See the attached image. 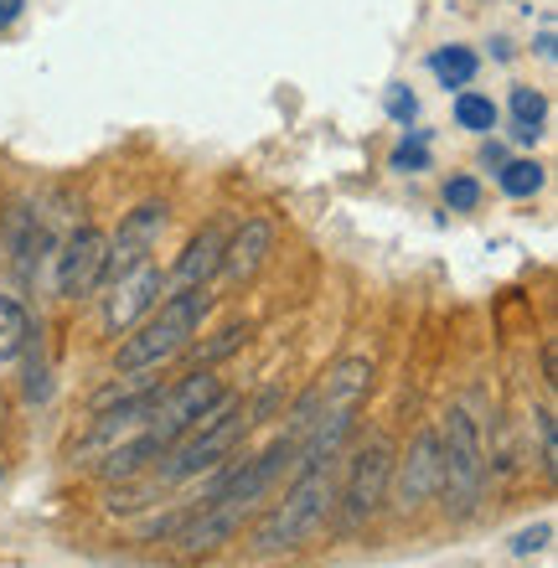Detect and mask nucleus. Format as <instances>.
<instances>
[{"label": "nucleus", "instance_id": "f3484780", "mask_svg": "<svg viewBox=\"0 0 558 568\" xmlns=\"http://www.w3.org/2000/svg\"><path fill=\"white\" fill-rule=\"evenodd\" d=\"M544 186V165L538 161H507L501 165V192L507 196H532Z\"/></svg>", "mask_w": 558, "mask_h": 568}, {"label": "nucleus", "instance_id": "ddd939ff", "mask_svg": "<svg viewBox=\"0 0 558 568\" xmlns=\"http://www.w3.org/2000/svg\"><path fill=\"white\" fill-rule=\"evenodd\" d=\"M31 336H37V326H31V315L21 300L0 295V362H16L21 352L31 346Z\"/></svg>", "mask_w": 558, "mask_h": 568}, {"label": "nucleus", "instance_id": "f03ea898", "mask_svg": "<svg viewBox=\"0 0 558 568\" xmlns=\"http://www.w3.org/2000/svg\"><path fill=\"white\" fill-rule=\"evenodd\" d=\"M207 311H212L207 284H196V290H176V295H171L166 305H161V311H155L151 321H145V326L120 346L114 367H120L124 377H140V373H151V367H161V362H171L196 336V326L207 321Z\"/></svg>", "mask_w": 558, "mask_h": 568}, {"label": "nucleus", "instance_id": "5701e85b", "mask_svg": "<svg viewBox=\"0 0 558 568\" xmlns=\"http://www.w3.org/2000/svg\"><path fill=\"white\" fill-rule=\"evenodd\" d=\"M16 16H21V0H0V31L11 27Z\"/></svg>", "mask_w": 558, "mask_h": 568}, {"label": "nucleus", "instance_id": "dca6fc26", "mask_svg": "<svg viewBox=\"0 0 558 568\" xmlns=\"http://www.w3.org/2000/svg\"><path fill=\"white\" fill-rule=\"evenodd\" d=\"M455 124L470 130V135H491V130H497V104H491L486 93H460V99H455Z\"/></svg>", "mask_w": 558, "mask_h": 568}, {"label": "nucleus", "instance_id": "423d86ee", "mask_svg": "<svg viewBox=\"0 0 558 568\" xmlns=\"http://www.w3.org/2000/svg\"><path fill=\"white\" fill-rule=\"evenodd\" d=\"M388 476H393V449L388 439H367L347 465V491H342V523L363 527L367 517H377L383 496H388Z\"/></svg>", "mask_w": 558, "mask_h": 568}, {"label": "nucleus", "instance_id": "a211bd4d", "mask_svg": "<svg viewBox=\"0 0 558 568\" xmlns=\"http://www.w3.org/2000/svg\"><path fill=\"white\" fill-rule=\"evenodd\" d=\"M243 342H248V326H227V331H217V342H207L202 352H196V367H212V362H223L227 352H239Z\"/></svg>", "mask_w": 558, "mask_h": 568}, {"label": "nucleus", "instance_id": "9b49d317", "mask_svg": "<svg viewBox=\"0 0 558 568\" xmlns=\"http://www.w3.org/2000/svg\"><path fill=\"white\" fill-rule=\"evenodd\" d=\"M270 248H274V227L264 223V217H248V223L239 227V239L223 243V264H217V274H223L227 284H248L258 270H264Z\"/></svg>", "mask_w": 558, "mask_h": 568}, {"label": "nucleus", "instance_id": "9d476101", "mask_svg": "<svg viewBox=\"0 0 558 568\" xmlns=\"http://www.w3.org/2000/svg\"><path fill=\"white\" fill-rule=\"evenodd\" d=\"M166 274L155 270L151 258L145 264H135L130 274H120V280L109 284V295H104V331L109 336H124V331L135 326L140 315L151 311L155 300H161V290H166Z\"/></svg>", "mask_w": 558, "mask_h": 568}, {"label": "nucleus", "instance_id": "f257e3e1", "mask_svg": "<svg viewBox=\"0 0 558 568\" xmlns=\"http://www.w3.org/2000/svg\"><path fill=\"white\" fill-rule=\"evenodd\" d=\"M336 507V480H332V460H301V476L285 491L280 507H270L254 527V554H290L305 538H316L321 523Z\"/></svg>", "mask_w": 558, "mask_h": 568}, {"label": "nucleus", "instance_id": "7ed1b4c3", "mask_svg": "<svg viewBox=\"0 0 558 568\" xmlns=\"http://www.w3.org/2000/svg\"><path fill=\"white\" fill-rule=\"evenodd\" d=\"M373 393V362L367 357H347L336 362L332 373L316 383V419H311V434L301 445V460H332L342 439L357 424V408Z\"/></svg>", "mask_w": 558, "mask_h": 568}, {"label": "nucleus", "instance_id": "0eeeda50", "mask_svg": "<svg viewBox=\"0 0 558 568\" xmlns=\"http://www.w3.org/2000/svg\"><path fill=\"white\" fill-rule=\"evenodd\" d=\"M161 233H166V202H140L135 212H124L120 233H114L104 248V284H114L120 274L145 264L151 248L161 243Z\"/></svg>", "mask_w": 558, "mask_h": 568}, {"label": "nucleus", "instance_id": "2eb2a0df", "mask_svg": "<svg viewBox=\"0 0 558 568\" xmlns=\"http://www.w3.org/2000/svg\"><path fill=\"white\" fill-rule=\"evenodd\" d=\"M429 73H435L445 89H466L470 78H476V52H470V47H439L435 58H429Z\"/></svg>", "mask_w": 558, "mask_h": 568}, {"label": "nucleus", "instance_id": "6e6552de", "mask_svg": "<svg viewBox=\"0 0 558 568\" xmlns=\"http://www.w3.org/2000/svg\"><path fill=\"white\" fill-rule=\"evenodd\" d=\"M388 480H393V507L404 511V517H414L424 501H435V491H439V434L424 429L419 439L404 449V460H398V470H393Z\"/></svg>", "mask_w": 558, "mask_h": 568}, {"label": "nucleus", "instance_id": "1a4fd4ad", "mask_svg": "<svg viewBox=\"0 0 558 568\" xmlns=\"http://www.w3.org/2000/svg\"><path fill=\"white\" fill-rule=\"evenodd\" d=\"M104 248L109 239L99 227H73L58 254V295L62 300H89L104 284Z\"/></svg>", "mask_w": 558, "mask_h": 568}, {"label": "nucleus", "instance_id": "f8f14e48", "mask_svg": "<svg viewBox=\"0 0 558 568\" xmlns=\"http://www.w3.org/2000/svg\"><path fill=\"white\" fill-rule=\"evenodd\" d=\"M217 264H223V233L217 227H202L192 243H186L182 264H176V290H196V284H207L212 274H217Z\"/></svg>", "mask_w": 558, "mask_h": 568}, {"label": "nucleus", "instance_id": "6ab92c4d", "mask_svg": "<svg viewBox=\"0 0 558 568\" xmlns=\"http://www.w3.org/2000/svg\"><path fill=\"white\" fill-rule=\"evenodd\" d=\"M476 202H481L476 176H450V181H445V207H450V212H470Z\"/></svg>", "mask_w": 558, "mask_h": 568}, {"label": "nucleus", "instance_id": "39448f33", "mask_svg": "<svg viewBox=\"0 0 558 568\" xmlns=\"http://www.w3.org/2000/svg\"><path fill=\"white\" fill-rule=\"evenodd\" d=\"M254 429V408L243 404H233V408H223L217 419H207V424H196L192 434H186L182 445H171L166 455H161V480H192V476H202V470H217V465L239 449V439Z\"/></svg>", "mask_w": 558, "mask_h": 568}, {"label": "nucleus", "instance_id": "4be33fe9", "mask_svg": "<svg viewBox=\"0 0 558 568\" xmlns=\"http://www.w3.org/2000/svg\"><path fill=\"white\" fill-rule=\"evenodd\" d=\"M424 165H429V150H424V140L393 150V171H424Z\"/></svg>", "mask_w": 558, "mask_h": 568}, {"label": "nucleus", "instance_id": "20e7f679", "mask_svg": "<svg viewBox=\"0 0 558 568\" xmlns=\"http://www.w3.org/2000/svg\"><path fill=\"white\" fill-rule=\"evenodd\" d=\"M439 434V501H445V517L466 523L470 511L481 507L486 491V455H481V434H476V419L466 408H450L445 414V429Z\"/></svg>", "mask_w": 558, "mask_h": 568}, {"label": "nucleus", "instance_id": "412c9836", "mask_svg": "<svg viewBox=\"0 0 558 568\" xmlns=\"http://www.w3.org/2000/svg\"><path fill=\"white\" fill-rule=\"evenodd\" d=\"M548 538H554V527L538 523V527H528V532H517V538H513V554L528 558V554H538V548H548Z\"/></svg>", "mask_w": 558, "mask_h": 568}, {"label": "nucleus", "instance_id": "4468645a", "mask_svg": "<svg viewBox=\"0 0 558 568\" xmlns=\"http://www.w3.org/2000/svg\"><path fill=\"white\" fill-rule=\"evenodd\" d=\"M544 120H548V99L538 89H513V140L532 145L544 135Z\"/></svg>", "mask_w": 558, "mask_h": 568}, {"label": "nucleus", "instance_id": "aec40b11", "mask_svg": "<svg viewBox=\"0 0 558 568\" xmlns=\"http://www.w3.org/2000/svg\"><path fill=\"white\" fill-rule=\"evenodd\" d=\"M388 114H393L398 124H408L414 114H419V99H414V93H408L404 83H393V89H388Z\"/></svg>", "mask_w": 558, "mask_h": 568}]
</instances>
